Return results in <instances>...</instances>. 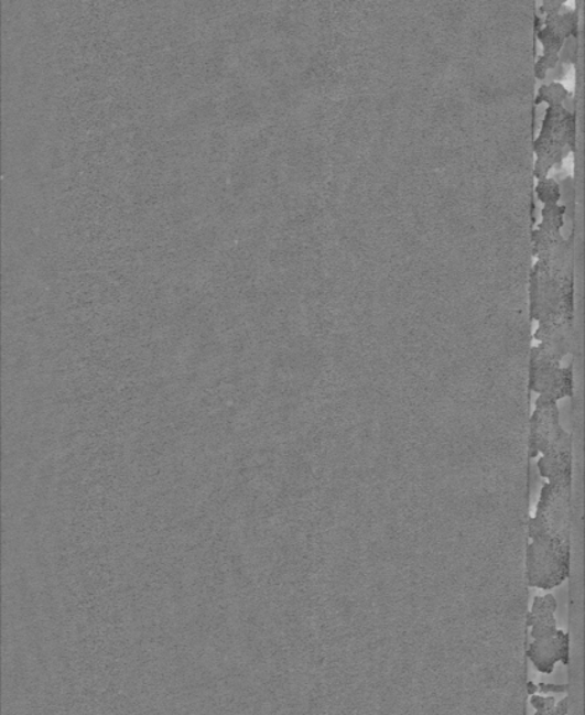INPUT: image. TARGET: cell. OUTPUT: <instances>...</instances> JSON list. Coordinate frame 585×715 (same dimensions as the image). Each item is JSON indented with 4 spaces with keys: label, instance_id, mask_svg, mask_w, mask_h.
<instances>
[{
    "label": "cell",
    "instance_id": "6",
    "mask_svg": "<svg viewBox=\"0 0 585 715\" xmlns=\"http://www.w3.org/2000/svg\"><path fill=\"white\" fill-rule=\"evenodd\" d=\"M530 703L537 709L535 715H566L568 709V697L556 702L553 696L532 694Z\"/></svg>",
    "mask_w": 585,
    "mask_h": 715
},
{
    "label": "cell",
    "instance_id": "4",
    "mask_svg": "<svg viewBox=\"0 0 585 715\" xmlns=\"http://www.w3.org/2000/svg\"><path fill=\"white\" fill-rule=\"evenodd\" d=\"M538 469L542 478L551 481L573 479V436L564 433L561 440L552 443L538 461Z\"/></svg>",
    "mask_w": 585,
    "mask_h": 715
},
{
    "label": "cell",
    "instance_id": "8",
    "mask_svg": "<svg viewBox=\"0 0 585 715\" xmlns=\"http://www.w3.org/2000/svg\"><path fill=\"white\" fill-rule=\"evenodd\" d=\"M538 692V686L534 682H529V694H535Z\"/></svg>",
    "mask_w": 585,
    "mask_h": 715
},
{
    "label": "cell",
    "instance_id": "2",
    "mask_svg": "<svg viewBox=\"0 0 585 715\" xmlns=\"http://www.w3.org/2000/svg\"><path fill=\"white\" fill-rule=\"evenodd\" d=\"M529 388L532 393L553 401L573 397L574 376L573 364L562 367L561 359L541 351L535 346L531 349Z\"/></svg>",
    "mask_w": 585,
    "mask_h": 715
},
{
    "label": "cell",
    "instance_id": "1",
    "mask_svg": "<svg viewBox=\"0 0 585 715\" xmlns=\"http://www.w3.org/2000/svg\"><path fill=\"white\" fill-rule=\"evenodd\" d=\"M573 479L543 485L529 523L527 581L531 587L553 589L571 576Z\"/></svg>",
    "mask_w": 585,
    "mask_h": 715
},
{
    "label": "cell",
    "instance_id": "3",
    "mask_svg": "<svg viewBox=\"0 0 585 715\" xmlns=\"http://www.w3.org/2000/svg\"><path fill=\"white\" fill-rule=\"evenodd\" d=\"M561 424L556 401L538 396L530 421L529 453L531 458L541 456L548 447L566 433Z\"/></svg>",
    "mask_w": 585,
    "mask_h": 715
},
{
    "label": "cell",
    "instance_id": "5",
    "mask_svg": "<svg viewBox=\"0 0 585 715\" xmlns=\"http://www.w3.org/2000/svg\"><path fill=\"white\" fill-rule=\"evenodd\" d=\"M568 635L559 630L556 638L543 641H531L527 656L541 673H550L555 670L557 662L568 664Z\"/></svg>",
    "mask_w": 585,
    "mask_h": 715
},
{
    "label": "cell",
    "instance_id": "7",
    "mask_svg": "<svg viewBox=\"0 0 585 715\" xmlns=\"http://www.w3.org/2000/svg\"><path fill=\"white\" fill-rule=\"evenodd\" d=\"M538 686V691L542 693H562L567 691V685H552V683L541 682Z\"/></svg>",
    "mask_w": 585,
    "mask_h": 715
}]
</instances>
